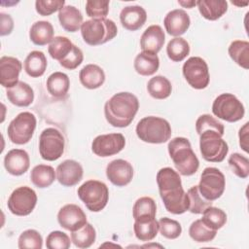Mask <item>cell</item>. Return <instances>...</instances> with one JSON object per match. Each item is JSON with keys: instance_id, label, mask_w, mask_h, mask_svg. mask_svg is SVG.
<instances>
[{"instance_id": "26", "label": "cell", "mask_w": 249, "mask_h": 249, "mask_svg": "<svg viewBox=\"0 0 249 249\" xmlns=\"http://www.w3.org/2000/svg\"><path fill=\"white\" fill-rule=\"evenodd\" d=\"M196 6L200 15L208 20H216L228 11V3L225 0H198Z\"/></svg>"}, {"instance_id": "19", "label": "cell", "mask_w": 249, "mask_h": 249, "mask_svg": "<svg viewBox=\"0 0 249 249\" xmlns=\"http://www.w3.org/2000/svg\"><path fill=\"white\" fill-rule=\"evenodd\" d=\"M163 24L169 35L180 37L190 27L191 19L184 10L175 9L166 14L163 19Z\"/></svg>"}, {"instance_id": "21", "label": "cell", "mask_w": 249, "mask_h": 249, "mask_svg": "<svg viewBox=\"0 0 249 249\" xmlns=\"http://www.w3.org/2000/svg\"><path fill=\"white\" fill-rule=\"evenodd\" d=\"M165 40V34L162 28L154 24L149 26L143 32L140 38V47L142 52H147L157 54L162 48Z\"/></svg>"}, {"instance_id": "42", "label": "cell", "mask_w": 249, "mask_h": 249, "mask_svg": "<svg viewBox=\"0 0 249 249\" xmlns=\"http://www.w3.org/2000/svg\"><path fill=\"white\" fill-rule=\"evenodd\" d=\"M196 130L198 133V135L203 131L213 130L223 136L225 127L222 123L218 122V120L213 118L211 115L203 114L199 116L196 122Z\"/></svg>"}, {"instance_id": "36", "label": "cell", "mask_w": 249, "mask_h": 249, "mask_svg": "<svg viewBox=\"0 0 249 249\" xmlns=\"http://www.w3.org/2000/svg\"><path fill=\"white\" fill-rule=\"evenodd\" d=\"M73 46L74 44L67 37L56 36L50 43L48 52L52 58L60 61L71 53Z\"/></svg>"}, {"instance_id": "12", "label": "cell", "mask_w": 249, "mask_h": 249, "mask_svg": "<svg viewBox=\"0 0 249 249\" xmlns=\"http://www.w3.org/2000/svg\"><path fill=\"white\" fill-rule=\"evenodd\" d=\"M183 75L188 84L196 89H205L210 81L208 65L199 56H192L183 64Z\"/></svg>"}, {"instance_id": "52", "label": "cell", "mask_w": 249, "mask_h": 249, "mask_svg": "<svg viewBox=\"0 0 249 249\" xmlns=\"http://www.w3.org/2000/svg\"><path fill=\"white\" fill-rule=\"evenodd\" d=\"M178 3H179L181 6H183V7H185V8H189V9H191V8H193L194 6L196 5V1H192V0H190V1H178Z\"/></svg>"}, {"instance_id": "1", "label": "cell", "mask_w": 249, "mask_h": 249, "mask_svg": "<svg viewBox=\"0 0 249 249\" xmlns=\"http://www.w3.org/2000/svg\"><path fill=\"white\" fill-rule=\"evenodd\" d=\"M157 183L165 209L172 214H183L189 209V197L182 187L181 177L171 167H163L157 173Z\"/></svg>"}, {"instance_id": "25", "label": "cell", "mask_w": 249, "mask_h": 249, "mask_svg": "<svg viewBox=\"0 0 249 249\" xmlns=\"http://www.w3.org/2000/svg\"><path fill=\"white\" fill-rule=\"evenodd\" d=\"M58 19L62 28L68 32L78 31L83 24L82 13L71 5H65L58 11Z\"/></svg>"}, {"instance_id": "46", "label": "cell", "mask_w": 249, "mask_h": 249, "mask_svg": "<svg viewBox=\"0 0 249 249\" xmlns=\"http://www.w3.org/2000/svg\"><path fill=\"white\" fill-rule=\"evenodd\" d=\"M109 1L89 0L86 2V13L92 18H105L109 13Z\"/></svg>"}, {"instance_id": "34", "label": "cell", "mask_w": 249, "mask_h": 249, "mask_svg": "<svg viewBox=\"0 0 249 249\" xmlns=\"http://www.w3.org/2000/svg\"><path fill=\"white\" fill-rule=\"evenodd\" d=\"M231 58L240 67L249 68V43L243 40L232 41L229 47Z\"/></svg>"}, {"instance_id": "39", "label": "cell", "mask_w": 249, "mask_h": 249, "mask_svg": "<svg viewBox=\"0 0 249 249\" xmlns=\"http://www.w3.org/2000/svg\"><path fill=\"white\" fill-rule=\"evenodd\" d=\"M217 231L208 228L201 219L194 221L189 229V234L196 242H209L216 236Z\"/></svg>"}, {"instance_id": "28", "label": "cell", "mask_w": 249, "mask_h": 249, "mask_svg": "<svg viewBox=\"0 0 249 249\" xmlns=\"http://www.w3.org/2000/svg\"><path fill=\"white\" fill-rule=\"evenodd\" d=\"M160 67L159 56L155 53L141 52L134 59V69L142 76H151L155 74Z\"/></svg>"}, {"instance_id": "49", "label": "cell", "mask_w": 249, "mask_h": 249, "mask_svg": "<svg viewBox=\"0 0 249 249\" xmlns=\"http://www.w3.org/2000/svg\"><path fill=\"white\" fill-rule=\"evenodd\" d=\"M84 60V54L80 48H78L76 45L73 46V49L71 53L62 60L59 61V64L68 70H74L76 69Z\"/></svg>"}, {"instance_id": "11", "label": "cell", "mask_w": 249, "mask_h": 249, "mask_svg": "<svg viewBox=\"0 0 249 249\" xmlns=\"http://www.w3.org/2000/svg\"><path fill=\"white\" fill-rule=\"evenodd\" d=\"M200 195L207 200L218 199L224 193L226 180L224 174L216 167H206L201 173L198 184Z\"/></svg>"}, {"instance_id": "10", "label": "cell", "mask_w": 249, "mask_h": 249, "mask_svg": "<svg viewBox=\"0 0 249 249\" xmlns=\"http://www.w3.org/2000/svg\"><path fill=\"white\" fill-rule=\"evenodd\" d=\"M65 140L62 133L54 128H45L39 137V153L43 160L53 161L58 160L64 152Z\"/></svg>"}, {"instance_id": "41", "label": "cell", "mask_w": 249, "mask_h": 249, "mask_svg": "<svg viewBox=\"0 0 249 249\" xmlns=\"http://www.w3.org/2000/svg\"><path fill=\"white\" fill-rule=\"evenodd\" d=\"M189 197V211L194 214H202V212L212 205V201L205 199L199 193L197 186H193L187 193Z\"/></svg>"}, {"instance_id": "50", "label": "cell", "mask_w": 249, "mask_h": 249, "mask_svg": "<svg viewBox=\"0 0 249 249\" xmlns=\"http://www.w3.org/2000/svg\"><path fill=\"white\" fill-rule=\"evenodd\" d=\"M0 35H9L14 28V20L10 15L1 13L0 14Z\"/></svg>"}, {"instance_id": "6", "label": "cell", "mask_w": 249, "mask_h": 249, "mask_svg": "<svg viewBox=\"0 0 249 249\" xmlns=\"http://www.w3.org/2000/svg\"><path fill=\"white\" fill-rule=\"evenodd\" d=\"M77 193L86 207L92 212L101 211L109 199L108 187L98 180L86 181L78 188Z\"/></svg>"}, {"instance_id": "32", "label": "cell", "mask_w": 249, "mask_h": 249, "mask_svg": "<svg viewBox=\"0 0 249 249\" xmlns=\"http://www.w3.org/2000/svg\"><path fill=\"white\" fill-rule=\"evenodd\" d=\"M54 169L51 165L38 164L33 167L30 173V180L34 186L43 189L50 187L55 179Z\"/></svg>"}, {"instance_id": "31", "label": "cell", "mask_w": 249, "mask_h": 249, "mask_svg": "<svg viewBox=\"0 0 249 249\" xmlns=\"http://www.w3.org/2000/svg\"><path fill=\"white\" fill-rule=\"evenodd\" d=\"M134 233L137 239L141 241L153 240L159 231V222L156 218H142L137 219L133 226Z\"/></svg>"}, {"instance_id": "9", "label": "cell", "mask_w": 249, "mask_h": 249, "mask_svg": "<svg viewBox=\"0 0 249 249\" xmlns=\"http://www.w3.org/2000/svg\"><path fill=\"white\" fill-rule=\"evenodd\" d=\"M36 117L30 112L19 113L8 126L9 139L18 145L28 143L36 128Z\"/></svg>"}, {"instance_id": "16", "label": "cell", "mask_w": 249, "mask_h": 249, "mask_svg": "<svg viewBox=\"0 0 249 249\" xmlns=\"http://www.w3.org/2000/svg\"><path fill=\"white\" fill-rule=\"evenodd\" d=\"M106 176L113 185L124 187L132 180L133 167L127 160L122 159L114 160L106 167Z\"/></svg>"}, {"instance_id": "40", "label": "cell", "mask_w": 249, "mask_h": 249, "mask_svg": "<svg viewBox=\"0 0 249 249\" xmlns=\"http://www.w3.org/2000/svg\"><path fill=\"white\" fill-rule=\"evenodd\" d=\"M202 222L212 230H219L227 223V214L218 207L212 205L202 212Z\"/></svg>"}, {"instance_id": "15", "label": "cell", "mask_w": 249, "mask_h": 249, "mask_svg": "<svg viewBox=\"0 0 249 249\" xmlns=\"http://www.w3.org/2000/svg\"><path fill=\"white\" fill-rule=\"evenodd\" d=\"M57 221L63 229L74 231L82 228L87 222V215L84 210L76 204H66L57 213Z\"/></svg>"}, {"instance_id": "43", "label": "cell", "mask_w": 249, "mask_h": 249, "mask_svg": "<svg viewBox=\"0 0 249 249\" xmlns=\"http://www.w3.org/2000/svg\"><path fill=\"white\" fill-rule=\"evenodd\" d=\"M18 245L19 249H41L43 247V238L36 230H26L20 233Z\"/></svg>"}, {"instance_id": "27", "label": "cell", "mask_w": 249, "mask_h": 249, "mask_svg": "<svg viewBox=\"0 0 249 249\" xmlns=\"http://www.w3.org/2000/svg\"><path fill=\"white\" fill-rule=\"evenodd\" d=\"M29 38L37 46H45L53 39V27L50 21L39 20L32 24Z\"/></svg>"}, {"instance_id": "48", "label": "cell", "mask_w": 249, "mask_h": 249, "mask_svg": "<svg viewBox=\"0 0 249 249\" xmlns=\"http://www.w3.org/2000/svg\"><path fill=\"white\" fill-rule=\"evenodd\" d=\"M64 6V0H37L35 2L36 12L43 17L50 16L54 12L59 11Z\"/></svg>"}, {"instance_id": "3", "label": "cell", "mask_w": 249, "mask_h": 249, "mask_svg": "<svg viewBox=\"0 0 249 249\" xmlns=\"http://www.w3.org/2000/svg\"><path fill=\"white\" fill-rule=\"evenodd\" d=\"M167 149L177 171L181 175L191 176L197 171L199 160L187 138L175 137L171 139Z\"/></svg>"}, {"instance_id": "2", "label": "cell", "mask_w": 249, "mask_h": 249, "mask_svg": "<svg viewBox=\"0 0 249 249\" xmlns=\"http://www.w3.org/2000/svg\"><path fill=\"white\" fill-rule=\"evenodd\" d=\"M139 109L138 98L126 91L114 94L104 105L106 121L115 127H126Z\"/></svg>"}, {"instance_id": "22", "label": "cell", "mask_w": 249, "mask_h": 249, "mask_svg": "<svg viewBox=\"0 0 249 249\" xmlns=\"http://www.w3.org/2000/svg\"><path fill=\"white\" fill-rule=\"evenodd\" d=\"M147 19V13L141 6H126L120 14V20L125 29L135 31L141 28Z\"/></svg>"}, {"instance_id": "45", "label": "cell", "mask_w": 249, "mask_h": 249, "mask_svg": "<svg viewBox=\"0 0 249 249\" xmlns=\"http://www.w3.org/2000/svg\"><path fill=\"white\" fill-rule=\"evenodd\" d=\"M159 231L167 239H175L180 236L182 227L179 222L167 217L160 218L159 221Z\"/></svg>"}, {"instance_id": "44", "label": "cell", "mask_w": 249, "mask_h": 249, "mask_svg": "<svg viewBox=\"0 0 249 249\" xmlns=\"http://www.w3.org/2000/svg\"><path fill=\"white\" fill-rule=\"evenodd\" d=\"M229 165L232 172L239 178L245 179L249 175V160L238 153H233L229 158Z\"/></svg>"}, {"instance_id": "33", "label": "cell", "mask_w": 249, "mask_h": 249, "mask_svg": "<svg viewBox=\"0 0 249 249\" xmlns=\"http://www.w3.org/2000/svg\"><path fill=\"white\" fill-rule=\"evenodd\" d=\"M147 90L153 98L165 99L171 94L172 86L167 78L158 75L149 80Z\"/></svg>"}, {"instance_id": "38", "label": "cell", "mask_w": 249, "mask_h": 249, "mask_svg": "<svg viewBox=\"0 0 249 249\" xmlns=\"http://www.w3.org/2000/svg\"><path fill=\"white\" fill-rule=\"evenodd\" d=\"M157 213L156 202L152 197L142 196L138 198L132 208L134 220L142 218H155Z\"/></svg>"}, {"instance_id": "47", "label": "cell", "mask_w": 249, "mask_h": 249, "mask_svg": "<svg viewBox=\"0 0 249 249\" xmlns=\"http://www.w3.org/2000/svg\"><path fill=\"white\" fill-rule=\"evenodd\" d=\"M71 245L69 236L60 231H53L49 233L46 239L48 249H68Z\"/></svg>"}, {"instance_id": "7", "label": "cell", "mask_w": 249, "mask_h": 249, "mask_svg": "<svg viewBox=\"0 0 249 249\" xmlns=\"http://www.w3.org/2000/svg\"><path fill=\"white\" fill-rule=\"evenodd\" d=\"M199 149L202 158L210 162L223 161L229 152V146L222 135L213 130L199 134Z\"/></svg>"}, {"instance_id": "14", "label": "cell", "mask_w": 249, "mask_h": 249, "mask_svg": "<svg viewBox=\"0 0 249 249\" xmlns=\"http://www.w3.org/2000/svg\"><path fill=\"white\" fill-rule=\"evenodd\" d=\"M125 146L122 133H109L96 136L91 143L92 152L98 157H110L120 153Z\"/></svg>"}, {"instance_id": "17", "label": "cell", "mask_w": 249, "mask_h": 249, "mask_svg": "<svg viewBox=\"0 0 249 249\" xmlns=\"http://www.w3.org/2000/svg\"><path fill=\"white\" fill-rule=\"evenodd\" d=\"M83 167L74 160H65L58 164L55 170L57 181L64 187L77 185L83 178Z\"/></svg>"}, {"instance_id": "4", "label": "cell", "mask_w": 249, "mask_h": 249, "mask_svg": "<svg viewBox=\"0 0 249 249\" xmlns=\"http://www.w3.org/2000/svg\"><path fill=\"white\" fill-rule=\"evenodd\" d=\"M140 140L146 143L161 144L169 140L171 136V126L162 118L148 116L141 119L135 128Z\"/></svg>"}, {"instance_id": "29", "label": "cell", "mask_w": 249, "mask_h": 249, "mask_svg": "<svg viewBox=\"0 0 249 249\" xmlns=\"http://www.w3.org/2000/svg\"><path fill=\"white\" fill-rule=\"evenodd\" d=\"M46 86L52 96L55 98H62L69 90L70 80L65 73L57 71L48 77Z\"/></svg>"}, {"instance_id": "35", "label": "cell", "mask_w": 249, "mask_h": 249, "mask_svg": "<svg viewBox=\"0 0 249 249\" xmlns=\"http://www.w3.org/2000/svg\"><path fill=\"white\" fill-rule=\"evenodd\" d=\"M96 238V232L89 223H86L82 228L77 231H71V241L78 248H89L90 247Z\"/></svg>"}, {"instance_id": "51", "label": "cell", "mask_w": 249, "mask_h": 249, "mask_svg": "<svg viewBox=\"0 0 249 249\" xmlns=\"http://www.w3.org/2000/svg\"><path fill=\"white\" fill-rule=\"evenodd\" d=\"M248 123L244 124L239 130V145L246 153L248 152Z\"/></svg>"}, {"instance_id": "37", "label": "cell", "mask_w": 249, "mask_h": 249, "mask_svg": "<svg viewBox=\"0 0 249 249\" xmlns=\"http://www.w3.org/2000/svg\"><path fill=\"white\" fill-rule=\"evenodd\" d=\"M166 53L172 61L180 62L190 53V45L184 38L175 37L168 42Z\"/></svg>"}, {"instance_id": "24", "label": "cell", "mask_w": 249, "mask_h": 249, "mask_svg": "<svg viewBox=\"0 0 249 249\" xmlns=\"http://www.w3.org/2000/svg\"><path fill=\"white\" fill-rule=\"evenodd\" d=\"M79 79L85 88L89 89H95L100 88L105 82V73L98 65L88 64L81 69Z\"/></svg>"}, {"instance_id": "18", "label": "cell", "mask_w": 249, "mask_h": 249, "mask_svg": "<svg viewBox=\"0 0 249 249\" xmlns=\"http://www.w3.org/2000/svg\"><path fill=\"white\" fill-rule=\"evenodd\" d=\"M21 62L13 56H2L0 58V83L4 88L10 89L19 81Z\"/></svg>"}, {"instance_id": "30", "label": "cell", "mask_w": 249, "mask_h": 249, "mask_svg": "<svg viewBox=\"0 0 249 249\" xmlns=\"http://www.w3.org/2000/svg\"><path fill=\"white\" fill-rule=\"evenodd\" d=\"M47 58L43 52L32 51L24 60V70L32 78L41 77L47 69Z\"/></svg>"}, {"instance_id": "20", "label": "cell", "mask_w": 249, "mask_h": 249, "mask_svg": "<svg viewBox=\"0 0 249 249\" xmlns=\"http://www.w3.org/2000/svg\"><path fill=\"white\" fill-rule=\"evenodd\" d=\"M30 165V159L26 151L22 149H13L4 158V166L8 173L14 176L24 174Z\"/></svg>"}, {"instance_id": "5", "label": "cell", "mask_w": 249, "mask_h": 249, "mask_svg": "<svg viewBox=\"0 0 249 249\" xmlns=\"http://www.w3.org/2000/svg\"><path fill=\"white\" fill-rule=\"evenodd\" d=\"M117 33L116 23L108 18H92L84 21L81 26L82 37L89 46L105 44L114 39Z\"/></svg>"}, {"instance_id": "13", "label": "cell", "mask_w": 249, "mask_h": 249, "mask_svg": "<svg viewBox=\"0 0 249 249\" xmlns=\"http://www.w3.org/2000/svg\"><path fill=\"white\" fill-rule=\"evenodd\" d=\"M37 203V195L33 189L27 186L17 188L11 194L7 205L11 213L17 216L29 215Z\"/></svg>"}, {"instance_id": "8", "label": "cell", "mask_w": 249, "mask_h": 249, "mask_svg": "<svg viewBox=\"0 0 249 249\" xmlns=\"http://www.w3.org/2000/svg\"><path fill=\"white\" fill-rule=\"evenodd\" d=\"M212 113L221 120L234 123L244 117L245 109L241 101L231 93L218 95L212 104Z\"/></svg>"}, {"instance_id": "23", "label": "cell", "mask_w": 249, "mask_h": 249, "mask_svg": "<svg viewBox=\"0 0 249 249\" xmlns=\"http://www.w3.org/2000/svg\"><path fill=\"white\" fill-rule=\"evenodd\" d=\"M8 100L18 107H27L34 100L33 89L26 83L19 81L16 86L6 91Z\"/></svg>"}]
</instances>
